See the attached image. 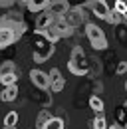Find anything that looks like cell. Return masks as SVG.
Wrapping results in <instances>:
<instances>
[{"label":"cell","instance_id":"cell-1","mask_svg":"<svg viewBox=\"0 0 127 129\" xmlns=\"http://www.w3.org/2000/svg\"><path fill=\"white\" fill-rule=\"evenodd\" d=\"M32 46H34V54H32V56H34V62H36V64L46 62L48 58L54 54V44H50L38 30L32 36Z\"/></svg>","mask_w":127,"mask_h":129},{"label":"cell","instance_id":"cell-2","mask_svg":"<svg viewBox=\"0 0 127 129\" xmlns=\"http://www.w3.org/2000/svg\"><path fill=\"white\" fill-rule=\"evenodd\" d=\"M0 26L14 30L20 38H22V34L26 32V22H24V18H22L20 12H6L4 16L0 18Z\"/></svg>","mask_w":127,"mask_h":129},{"label":"cell","instance_id":"cell-3","mask_svg":"<svg viewBox=\"0 0 127 129\" xmlns=\"http://www.w3.org/2000/svg\"><path fill=\"white\" fill-rule=\"evenodd\" d=\"M85 36H87L91 48H95V50H105L107 48V38H105L103 30L97 24H85Z\"/></svg>","mask_w":127,"mask_h":129},{"label":"cell","instance_id":"cell-4","mask_svg":"<svg viewBox=\"0 0 127 129\" xmlns=\"http://www.w3.org/2000/svg\"><path fill=\"white\" fill-rule=\"evenodd\" d=\"M62 20L66 24H70L72 28H78V26L87 22V16H85V10L81 6H70V10L62 16Z\"/></svg>","mask_w":127,"mask_h":129},{"label":"cell","instance_id":"cell-5","mask_svg":"<svg viewBox=\"0 0 127 129\" xmlns=\"http://www.w3.org/2000/svg\"><path fill=\"white\" fill-rule=\"evenodd\" d=\"M30 81L38 89H42V91H48V89H50V78H48L46 72H42V70H32L30 72Z\"/></svg>","mask_w":127,"mask_h":129},{"label":"cell","instance_id":"cell-6","mask_svg":"<svg viewBox=\"0 0 127 129\" xmlns=\"http://www.w3.org/2000/svg\"><path fill=\"white\" fill-rule=\"evenodd\" d=\"M50 28L58 34V38H70V36H74V30H76V28H72L70 24H66V22L62 20V16L56 18V20H54V24H52Z\"/></svg>","mask_w":127,"mask_h":129},{"label":"cell","instance_id":"cell-7","mask_svg":"<svg viewBox=\"0 0 127 129\" xmlns=\"http://www.w3.org/2000/svg\"><path fill=\"white\" fill-rule=\"evenodd\" d=\"M48 78H50V89L52 91H62L64 87H66V80H64V76H62V72L60 70H50V74H48Z\"/></svg>","mask_w":127,"mask_h":129},{"label":"cell","instance_id":"cell-8","mask_svg":"<svg viewBox=\"0 0 127 129\" xmlns=\"http://www.w3.org/2000/svg\"><path fill=\"white\" fill-rule=\"evenodd\" d=\"M46 10L50 14H54L56 18H60L70 10V2H68V0H50V4H48Z\"/></svg>","mask_w":127,"mask_h":129},{"label":"cell","instance_id":"cell-9","mask_svg":"<svg viewBox=\"0 0 127 129\" xmlns=\"http://www.w3.org/2000/svg\"><path fill=\"white\" fill-rule=\"evenodd\" d=\"M18 40H20V36H18L14 30H10V28H2V26H0V50L12 46V44L18 42Z\"/></svg>","mask_w":127,"mask_h":129},{"label":"cell","instance_id":"cell-10","mask_svg":"<svg viewBox=\"0 0 127 129\" xmlns=\"http://www.w3.org/2000/svg\"><path fill=\"white\" fill-rule=\"evenodd\" d=\"M87 4H89L91 12H93L99 20H105V16L109 14V10H111L109 6H107V2H105V0H89Z\"/></svg>","mask_w":127,"mask_h":129},{"label":"cell","instance_id":"cell-11","mask_svg":"<svg viewBox=\"0 0 127 129\" xmlns=\"http://www.w3.org/2000/svg\"><path fill=\"white\" fill-rule=\"evenodd\" d=\"M54 20H56V16L50 14L48 10L38 12V18H36V30H46V28H50V26L54 24Z\"/></svg>","mask_w":127,"mask_h":129},{"label":"cell","instance_id":"cell-12","mask_svg":"<svg viewBox=\"0 0 127 129\" xmlns=\"http://www.w3.org/2000/svg\"><path fill=\"white\" fill-rule=\"evenodd\" d=\"M18 97V83H12V85H2L0 89V101L4 103H10Z\"/></svg>","mask_w":127,"mask_h":129},{"label":"cell","instance_id":"cell-13","mask_svg":"<svg viewBox=\"0 0 127 129\" xmlns=\"http://www.w3.org/2000/svg\"><path fill=\"white\" fill-rule=\"evenodd\" d=\"M70 62L81 66V68H89V64H87V56H85V52H83L81 46H74V48H72V58H70Z\"/></svg>","mask_w":127,"mask_h":129},{"label":"cell","instance_id":"cell-14","mask_svg":"<svg viewBox=\"0 0 127 129\" xmlns=\"http://www.w3.org/2000/svg\"><path fill=\"white\" fill-rule=\"evenodd\" d=\"M12 74L20 76V70H18V66H16L14 62H4V64L0 66V78H4V76H12Z\"/></svg>","mask_w":127,"mask_h":129},{"label":"cell","instance_id":"cell-15","mask_svg":"<svg viewBox=\"0 0 127 129\" xmlns=\"http://www.w3.org/2000/svg\"><path fill=\"white\" fill-rule=\"evenodd\" d=\"M48 4H50V0H30L26 6H28V10L34 12V14H38V12H42V10H46Z\"/></svg>","mask_w":127,"mask_h":129},{"label":"cell","instance_id":"cell-16","mask_svg":"<svg viewBox=\"0 0 127 129\" xmlns=\"http://www.w3.org/2000/svg\"><path fill=\"white\" fill-rule=\"evenodd\" d=\"M89 109L97 115V113H103V101L99 95H91L89 97Z\"/></svg>","mask_w":127,"mask_h":129},{"label":"cell","instance_id":"cell-17","mask_svg":"<svg viewBox=\"0 0 127 129\" xmlns=\"http://www.w3.org/2000/svg\"><path fill=\"white\" fill-rule=\"evenodd\" d=\"M42 129H64V119L62 117H50L46 123H44V127Z\"/></svg>","mask_w":127,"mask_h":129},{"label":"cell","instance_id":"cell-18","mask_svg":"<svg viewBox=\"0 0 127 129\" xmlns=\"http://www.w3.org/2000/svg\"><path fill=\"white\" fill-rule=\"evenodd\" d=\"M18 125V111H8L4 115V127H16Z\"/></svg>","mask_w":127,"mask_h":129},{"label":"cell","instance_id":"cell-19","mask_svg":"<svg viewBox=\"0 0 127 129\" xmlns=\"http://www.w3.org/2000/svg\"><path fill=\"white\" fill-rule=\"evenodd\" d=\"M91 129H107V121L103 117V113H97L95 119L91 121Z\"/></svg>","mask_w":127,"mask_h":129},{"label":"cell","instance_id":"cell-20","mask_svg":"<svg viewBox=\"0 0 127 129\" xmlns=\"http://www.w3.org/2000/svg\"><path fill=\"white\" fill-rule=\"evenodd\" d=\"M121 20H123V16H121V14H117L115 10H109V14L105 16V22H107V24H111V26L121 24Z\"/></svg>","mask_w":127,"mask_h":129},{"label":"cell","instance_id":"cell-21","mask_svg":"<svg viewBox=\"0 0 127 129\" xmlns=\"http://www.w3.org/2000/svg\"><path fill=\"white\" fill-rule=\"evenodd\" d=\"M113 10H115L117 14H121V16H123V20H127V2H123V0H115Z\"/></svg>","mask_w":127,"mask_h":129},{"label":"cell","instance_id":"cell-22","mask_svg":"<svg viewBox=\"0 0 127 129\" xmlns=\"http://www.w3.org/2000/svg\"><path fill=\"white\" fill-rule=\"evenodd\" d=\"M50 117H52V113L48 111V109H42V111H40V115H38V119H36V127L42 129V127H44V123H46Z\"/></svg>","mask_w":127,"mask_h":129},{"label":"cell","instance_id":"cell-23","mask_svg":"<svg viewBox=\"0 0 127 129\" xmlns=\"http://www.w3.org/2000/svg\"><path fill=\"white\" fill-rule=\"evenodd\" d=\"M18 78H20V76H16V74H12V76H4V78H0V85H12V83L18 81Z\"/></svg>","mask_w":127,"mask_h":129},{"label":"cell","instance_id":"cell-24","mask_svg":"<svg viewBox=\"0 0 127 129\" xmlns=\"http://www.w3.org/2000/svg\"><path fill=\"white\" fill-rule=\"evenodd\" d=\"M125 72H127V62H125V60H121V62L117 64V68H115V74H117V76H123Z\"/></svg>","mask_w":127,"mask_h":129},{"label":"cell","instance_id":"cell-25","mask_svg":"<svg viewBox=\"0 0 127 129\" xmlns=\"http://www.w3.org/2000/svg\"><path fill=\"white\" fill-rule=\"evenodd\" d=\"M68 2H70V6H72V4H74V6H81V4H87L89 0H68Z\"/></svg>","mask_w":127,"mask_h":129},{"label":"cell","instance_id":"cell-26","mask_svg":"<svg viewBox=\"0 0 127 129\" xmlns=\"http://www.w3.org/2000/svg\"><path fill=\"white\" fill-rule=\"evenodd\" d=\"M107 129H121V127H119L117 123H113V125H107Z\"/></svg>","mask_w":127,"mask_h":129},{"label":"cell","instance_id":"cell-27","mask_svg":"<svg viewBox=\"0 0 127 129\" xmlns=\"http://www.w3.org/2000/svg\"><path fill=\"white\" fill-rule=\"evenodd\" d=\"M16 2H20V4H28L30 0H16Z\"/></svg>","mask_w":127,"mask_h":129},{"label":"cell","instance_id":"cell-28","mask_svg":"<svg viewBox=\"0 0 127 129\" xmlns=\"http://www.w3.org/2000/svg\"><path fill=\"white\" fill-rule=\"evenodd\" d=\"M123 107H125V109H127V101H125V103H123Z\"/></svg>","mask_w":127,"mask_h":129},{"label":"cell","instance_id":"cell-29","mask_svg":"<svg viewBox=\"0 0 127 129\" xmlns=\"http://www.w3.org/2000/svg\"><path fill=\"white\" fill-rule=\"evenodd\" d=\"M2 129H14V127H2Z\"/></svg>","mask_w":127,"mask_h":129},{"label":"cell","instance_id":"cell-30","mask_svg":"<svg viewBox=\"0 0 127 129\" xmlns=\"http://www.w3.org/2000/svg\"><path fill=\"white\" fill-rule=\"evenodd\" d=\"M125 91H127V81H125Z\"/></svg>","mask_w":127,"mask_h":129},{"label":"cell","instance_id":"cell-31","mask_svg":"<svg viewBox=\"0 0 127 129\" xmlns=\"http://www.w3.org/2000/svg\"><path fill=\"white\" fill-rule=\"evenodd\" d=\"M123 2H127V0H123Z\"/></svg>","mask_w":127,"mask_h":129}]
</instances>
